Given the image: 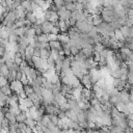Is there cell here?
I'll return each mask as SVG.
<instances>
[{"instance_id":"d6986e66","label":"cell","mask_w":133,"mask_h":133,"mask_svg":"<svg viewBox=\"0 0 133 133\" xmlns=\"http://www.w3.org/2000/svg\"><path fill=\"white\" fill-rule=\"evenodd\" d=\"M128 127H129L131 130H133V119H130V121L128 122Z\"/></svg>"},{"instance_id":"ba28073f","label":"cell","mask_w":133,"mask_h":133,"mask_svg":"<svg viewBox=\"0 0 133 133\" xmlns=\"http://www.w3.org/2000/svg\"><path fill=\"white\" fill-rule=\"evenodd\" d=\"M16 121H17L18 124H20V123H25V122H26V114H25L24 112L19 113V114L16 116Z\"/></svg>"},{"instance_id":"8992f818","label":"cell","mask_w":133,"mask_h":133,"mask_svg":"<svg viewBox=\"0 0 133 133\" xmlns=\"http://www.w3.org/2000/svg\"><path fill=\"white\" fill-rule=\"evenodd\" d=\"M50 56H51V51L41 49V56H39V58H42V59H46V60H47Z\"/></svg>"},{"instance_id":"6da1fadb","label":"cell","mask_w":133,"mask_h":133,"mask_svg":"<svg viewBox=\"0 0 133 133\" xmlns=\"http://www.w3.org/2000/svg\"><path fill=\"white\" fill-rule=\"evenodd\" d=\"M55 26V23L50 22V21H46L42 24V29H43V33L44 34H50L53 27Z\"/></svg>"},{"instance_id":"5b68a950","label":"cell","mask_w":133,"mask_h":133,"mask_svg":"<svg viewBox=\"0 0 133 133\" xmlns=\"http://www.w3.org/2000/svg\"><path fill=\"white\" fill-rule=\"evenodd\" d=\"M4 117L9 122V125H16L17 124V121H16V115L15 114H12L11 112H6L5 114H4Z\"/></svg>"},{"instance_id":"3957f363","label":"cell","mask_w":133,"mask_h":133,"mask_svg":"<svg viewBox=\"0 0 133 133\" xmlns=\"http://www.w3.org/2000/svg\"><path fill=\"white\" fill-rule=\"evenodd\" d=\"M65 115H66V117H68L70 121H72V122H77V123H78V121H77V113H76L74 110L69 109L68 111H65Z\"/></svg>"},{"instance_id":"2e32d148","label":"cell","mask_w":133,"mask_h":133,"mask_svg":"<svg viewBox=\"0 0 133 133\" xmlns=\"http://www.w3.org/2000/svg\"><path fill=\"white\" fill-rule=\"evenodd\" d=\"M23 61H24V59H23V58H15V59H14V62H15L17 65H19V66L22 64V62H23Z\"/></svg>"},{"instance_id":"ac0fdd59","label":"cell","mask_w":133,"mask_h":133,"mask_svg":"<svg viewBox=\"0 0 133 133\" xmlns=\"http://www.w3.org/2000/svg\"><path fill=\"white\" fill-rule=\"evenodd\" d=\"M7 51H6V49L5 48H3V47H0V56L1 57H3L4 55H5V53H6Z\"/></svg>"},{"instance_id":"52a82bcc","label":"cell","mask_w":133,"mask_h":133,"mask_svg":"<svg viewBox=\"0 0 133 133\" xmlns=\"http://www.w3.org/2000/svg\"><path fill=\"white\" fill-rule=\"evenodd\" d=\"M94 16V15H92ZM102 22H104L103 21V18H102V16H94V19H92V25L94 26H98L99 24H101Z\"/></svg>"},{"instance_id":"5bb4252c","label":"cell","mask_w":133,"mask_h":133,"mask_svg":"<svg viewBox=\"0 0 133 133\" xmlns=\"http://www.w3.org/2000/svg\"><path fill=\"white\" fill-rule=\"evenodd\" d=\"M23 75H24V74H23L21 71L17 72L16 77H15V80H16V81H21V79H22V76H23Z\"/></svg>"},{"instance_id":"8fae6325","label":"cell","mask_w":133,"mask_h":133,"mask_svg":"<svg viewBox=\"0 0 133 133\" xmlns=\"http://www.w3.org/2000/svg\"><path fill=\"white\" fill-rule=\"evenodd\" d=\"M26 128H27V125H26L25 123H20V124H18V130H19L20 132H24V131L26 130Z\"/></svg>"},{"instance_id":"e0dca14e","label":"cell","mask_w":133,"mask_h":133,"mask_svg":"<svg viewBox=\"0 0 133 133\" xmlns=\"http://www.w3.org/2000/svg\"><path fill=\"white\" fill-rule=\"evenodd\" d=\"M57 116H58L59 119H62V118H64L66 115H65V112H64V111H59L58 114H57Z\"/></svg>"},{"instance_id":"7a4b0ae2","label":"cell","mask_w":133,"mask_h":133,"mask_svg":"<svg viewBox=\"0 0 133 133\" xmlns=\"http://www.w3.org/2000/svg\"><path fill=\"white\" fill-rule=\"evenodd\" d=\"M9 86H10L11 90L15 91V92H17V94H19V92H21L22 90H24V85H23L20 81L14 80L12 82L9 83Z\"/></svg>"},{"instance_id":"7c38bea8","label":"cell","mask_w":133,"mask_h":133,"mask_svg":"<svg viewBox=\"0 0 133 133\" xmlns=\"http://www.w3.org/2000/svg\"><path fill=\"white\" fill-rule=\"evenodd\" d=\"M7 84H9L8 81H7L3 76H0V87H1V86H4V85H7Z\"/></svg>"},{"instance_id":"9a60e30c","label":"cell","mask_w":133,"mask_h":133,"mask_svg":"<svg viewBox=\"0 0 133 133\" xmlns=\"http://www.w3.org/2000/svg\"><path fill=\"white\" fill-rule=\"evenodd\" d=\"M33 56L34 57H39L41 56V49L34 48V50H33Z\"/></svg>"},{"instance_id":"9c48e42d","label":"cell","mask_w":133,"mask_h":133,"mask_svg":"<svg viewBox=\"0 0 133 133\" xmlns=\"http://www.w3.org/2000/svg\"><path fill=\"white\" fill-rule=\"evenodd\" d=\"M47 116H48V118L50 119V122H52L54 125H57L58 122L60 121V119L58 118L57 114H49V115H47Z\"/></svg>"},{"instance_id":"4fadbf2b","label":"cell","mask_w":133,"mask_h":133,"mask_svg":"<svg viewBox=\"0 0 133 133\" xmlns=\"http://www.w3.org/2000/svg\"><path fill=\"white\" fill-rule=\"evenodd\" d=\"M51 33H52V34H55V35L60 34V30H59L58 26H54L53 29H52V31H51Z\"/></svg>"},{"instance_id":"277c9868","label":"cell","mask_w":133,"mask_h":133,"mask_svg":"<svg viewBox=\"0 0 133 133\" xmlns=\"http://www.w3.org/2000/svg\"><path fill=\"white\" fill-rule=\"evenodd\" d=\"M0 92H1L2 95H4V96L10 97V95H11L12 90H11V88H10L9 84H7V85H4V86H1V87H0Z\"/></svg>"},{"instance_id":"30bf717a","label":"cell","mask_w":133,"mask_h":133,"mask_svg":"<svg viewBox=\"0 0 133 133\" xmlns=\"http://www.w3.org/2000/svg\"><path fill=\"white\" fill-rule=\"evenodd\" d=\"M37 37V41L39 42V43H49V41H48V35L47 34H42V35H39V36H36Z\"/></svg>"},{"instance_id":"ffe728a7","label":"cell","mask_w":133,"mask_h":133,"mask_svg":"<svg viewBox=\"0 0 133 133\" xmlns=\"http://www.w3.org/2000/svg\"><path fill=\"white\" fill-rule=\"evenodd\" d=\"M24 132H25V133H33V130H32L31 128H29V127H27V128H26V130H25Z\"/></svg>"}]
</instances>
